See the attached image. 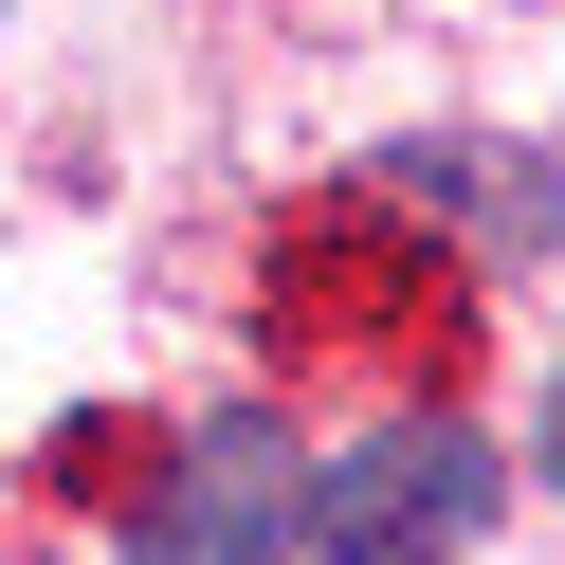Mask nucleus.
<instances>
[{
    "instance_id": "f257e3e1",
    "label": "nucleus",
    "mask_w": 565,
    "mask_h": 565,
    "mask_svg": "<svg viewBox=\"0 0 565 565\" xmlns=\"http://www.w3.org/2000/svg\"><path fill=\"white\" fill-rule=\"evenodd\" d=\"M492 438L475 419H365V438L310 475V547L329 565H438V547H475L492 529Z\"/></svg>"
},
{
    "instance_id": "f03ea898",
    "label": "nucleus",
    "mask_w": 565,
    "mask_h": 565,
    "mask_svg": "<svg viewBox=\"0 0 565 565\" xmlns=\"http://www.w3.org/2000/svg\"><path fill=\"white\" fill-rule=\"evenodd\" d=\"M292 547H310V475H292V438H274L256 402L183 419L164 492L128 511V565H292Z\"/></svg>"
},
{
    "instance_id": "7ed1b4c3",
    "label": "nucleus",
    "mask_w": 565,
    "mask_h": 565,
    "mask_svg": "<svg viewBox=\"0 0 565 565\" xmlns=\"http://www.w3.org/2000/svg\"><path fill=\"white\" fill-rule=\"evenodd\" d=\"M383 201H438V220H475L492 256H547V237H565V164H529V147H456V128L383 147Z\"/></svg>"
},
{
    "instance_id": "20e7f679",
    "label": "nucleus",
    "mask_w": 565,
    "mask_h": 565,
    "mask_svg": "<svg viewBox=\"0 0 565 565\" xmlns=\"http://www.w3.org/2000/svg\"><path fill=\"white\" fill-rule=\"evenodd\" d=\"M529 475L565 492V383H547V402H529Z\"/></svg>"
}]
</instances>
